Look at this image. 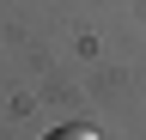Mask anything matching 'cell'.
I'll return each mask as SVG.
<instances>
[{"label": "cell", "mask_w": 146, "mask_h": 140, "mask_svg": "<svg viewBox=\"0 0 146 140\" xmlns=\"http://www.w3.org/2000/svg\"><path fill=\"white\" fill-rule=\"evenodd\" d=\"M43 140H104V134H98V128H79V122H73V128H49Z\"/></svg>", "instance_id": "6da1fadb"}]
</instances>
